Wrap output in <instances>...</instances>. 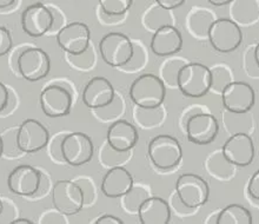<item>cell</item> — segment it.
<instances>
[{
    "label": "cell",
    "mask_w": 259,
    "mask_h": 224,
    "mask_svg": "<svg viewBox=\"0 0 259 224\" xmlns=\"http://www.w3.org/2000/svg\"><path fill=\"white\" fill-rule=\"evenodd\" d=\"M72 95L60 85H50L40 93V106L50 118L65 117L71 112Z\"/></svg>",
    "instance_id": "17"
},
{
    "label": "cell",
    "mask_w": 259,
    "mask_h": 224,
    "mask_svg": "<svg viewBox=\"0 0 259 224\" xmlns=\"http://www.w3.org/2000/svg\"><path fill=\"white\" fill-rule=\"evenodd\" d=\"M147 154L154 167L160 170L177 167L183 158L181 143L171 135H158L151 139Z\"/></svg>",
    "instance_id": "3"
},
{
    "label": "cell",
    "mask_w": 259,
    "mask_h": 224,
    "mask_svg": "<svg viewBox=\"0 0 259 224\" xmlns=\"http://www.w3.org/2000/svg\"><path fill=\"white\" fill-rule=\"evenodd\" d=\"M133 177L127 169L114 167L110 169L103 177L100 189L109 198H119L132 190Z\"/></svg>",
    "instance_id": "21"
},
{
    "label": "cell",
    "mask_w": 259,
    "mask_h": 224,
    "mask_svg": "<svg viewBox=\"0 0 259 224\" xmlns=\"http://www.w3.org/2000/svg\"><path fill=\"white\" fill-rule=\"evenodd\" d=\"M17 0H0V10L7 9V7L12 6Z\"/></svg>",
    "instance_id": "31"
},
{
    "label": "cell",
    "mask_w": 259,
    "mask_h": 224,
    "mask_svg": "<svg viewBox=\"0 0 259 224\" xmlns=\"http://www.w3.org/2000/svg\"><path fill=\"white\" fill-rule=\"evenodd\" d=\"M109 145L117 153H127L138 142V131L136 126L125 119L114 122L106 133Z\"/></svg>",
    "instance_id": "20"
},
{
    "label": "cell",
    "mask_w": 259,
    "mask_h": 224,
    "mask_svg": "<svg viewBox=\"0 0 259 224\" xmlns=\"http://www.w3.org/2000/svg\"><path fill=\"white\" fill-rule=\"evenodd\" d=\"M217 224H252L253 218L249 209L240 204H230L218 214Z\"/></svg>",
    "instance_id": "23"
},
{
    "label": "cell",
    "mask_w": 259,
    "mask_h": 224,
    "mask_svg": "<svg viewBox=\"0 0 259 224\" xmlns=\"http://www.w3.org/2000/svg\"><path fill=\"white\" fill-rule=\"evenodd\" d=\"M176 83L183 95L201 98L212 89V70L200 63H188L179 68Z\"/></svg>",
    "instance_id": "2"
},
{
    "label": "cell",
    "mask_w": 259,
    "mask_h": 224,
    "mask_svg": "<svg viewBox=\"0 0 259 224\" xmlns=\"http://www.w3.org/2000/svg\"><path fill=\"white\" fill-rule=\"evenodd\" d=\"M95 154V145L91 137L82 132H72L60 142V155L64 162L71 167L88 164Z\"/></svg>",
    "instance_id": "8"
},
{
    "label": "cell",
    "mask_w": 259,
    "mask_h": 224,
    "mask_svg": "<svg viewBox=\"0 0 259 224\" xmlns=\"http://www.w3.org/2000/svg\"><path fill=\"white\" fill-rule=\"evenodd\" d=\"M102 11L107 16H121L131 9L133 0H98Z\"/></svg>",
    "instance_id": "24"
},
{
    "label": "cell",
    "mask_w": 259,
    "mask_h": 224,
    "mask_svg": "<svg viewBox=\"0 0 259 224\" xmlns=\"http://www.w3.org/2000/svg\"><path fill=\"white\" fill-rule=\"evenodd\" d=\"M175 188L179 201L189 209L206 204L210 197V188L206 180L192 172L182 173L176 180Z\"/></svg>",
    "instance_id": "5"
},
{
    "label": "cell",
    "mask_w": 259,
    "mask_h": 224,
    "mask_svg": "<svg viewBox=\"0 0 259 224\" xmlns=\"http://www.w3.org/2000/svg\"><path fill=\"white\" fill-rule=\"evenodd\" d=\"M247 193L253 200L259 201V170L253 173L247 185Z\"/></svg>",
    "instance_id": "26"
},
{
    "label": "cell",
    "mask_w": 259,
    "mask_h": 224,
    "mask_svg": "<svg viewBox=\"0 0 259 224\" xmlns=\"http://www.w3.org/2000/svg\"><path fill=\"white\" fill-rule=\"evenodd\" d=\"M17 66L24 79L28 82H38L48 77L51 70V59L44 50L28 48L18 57Z\"/></svg>",
    "instance_id": "9"
},
{
    "label": "cell",
    "mask_w": 259,
    "mask_h": 224,
    "mask_svg": "<svg viewBox=\"0 0 259 224\" xmlns=\"http://www.w3.org/2000/svg\"><path fill=\"white\" fill-rule=\"evenodd\" d=\"M133 44L126 34L110 32L99 42V52L103 60L112 67L126 65L133 57Z\"/></svg>",
    "instance_id": "6"
},
{
    "label": "cell",
    "mask_w": 259,
    "mask_h": 224,
    "mask_svg": "<svg viewBox=\"0 0 259 224\" xmlns=\"http://www.w3.org/2000/svg\"><path fill=\"white\" fill-rule=\"evenodd\" d=\"M212 48L221 53L236 51L243 42V32L239 25L228 18L212 21L207 30Z\"/></svg>",
    "instance_id": "4"
},
{
    "label": "cell",
    "mask_w": 259,
    "mask_h": 224,
    "mask_svg": "<svg viewBox=\"0 0 259 224\" xmlns=\"http://www.w3.org/2000/svg\"><path fill=\"white\" fill-rule=\"evenodd\" d=\"M3 211H4V204H3L2 198H0V215L3 214Z\"/></svg>",
    "instance_id": "35"
},
{
    "label": "cell",
    "mask_w": 259,
    "mask_h": 224,
    "mask_svg": "<svg viewBox=\"0 0 259 224\" xmlns=\"http://www.w3.org/2000/svg\"><path fill=\"white\" fill-rule=\"evenodd\" d=\"M222 102L228 111L243 115L253 107L256 93L249 83L233 81L222 90Z\"/></svg>",
    "instance_id": "10"
},
{
    "label": "cell",
    "mask_w": 259,
    "mask_h": 224,
    "mask_svg": "<svg viewBox=\"0 0 259 224\" xmlns=\"http://www.w3.org/2000/svg\"><path fill=\"white\" fill-rule=\"evenodd\" d=\"M223 156L230 164L247 167L254 160V144L251 136L244 132L232 135L222 147Z\"/></svg>",
    "instance_id": "15"
},
{
    "label": "cell",
    "mask_w": 259,
    "mask_h": 224,
    "mask_svg": "<svg viewBox=\"0 0 259 224\" xmlns=\"http://www.w3.org/2000/svg\"><path fill=\"white\" fill-rule=\"evenodd\" d=\"M207 2L213 6H224L228 5V4H231L233 0H207Z\"/></svg>",
    "instance_id": "30"
},
{
    "label": "cell",
    "mask_w": 259,
    "mask_h": 224,
    "mask_svg": "<svg viewBox=\"0 0 259 224\" xmlns=\"http://www.w3.org/2000/svg\"><path fill=\"white\" fill-rule=\"evenodd\" d=\"M90 27L80 21H73L65 25L57 34V43L60 49L72 56H79L86 52L90 46Z\"/></svg>",
    "instance_id": "13"
},
{
    "label": "cell",
    "mask_w": 259,
    "mask_h": 224,
    "mask_svg": "<svg viewBox=\"0 0 259 224\" xmlns=\"http://www.w3.org/2000/svg\"><path fill=\"white\" fill-rule=\"evenodd\" d=\"M10 99V93L9 89L6 88L5 84H3L0 82V112H3L7 107V104H9Z\"/></svg>",
    "instance_id": "28"
},
{
    "label": "cell",
    "mask_w": 259,
    "mask_h": 224,
    "mask_svg": "<svg viewBox=\"0 0 259 224\" xmlns=\"http://www.w3.org/2000/svg\"><path fill=\"white\" fill-rule=\"evenodd\" d=\"M41 184V173L28 164H20L14 168L7 177V188L14 195L23 197L33 196Z\"/></svg>",
    "instance_id": "14"
},
{
    "label": "cell",
    "mask_w": 259,
    "mask_h": 224,
    "mask_svg": "<svg viewBox=\"0 0 259 224\" xmlns=\"http://www.w3.org/2000/svg\"><path fill=\"white\" fill-rule=\"evenodd\" d=\"M11 224H33V222L30 221L27 218H18L16 221H12Z\"/></svg>",
    "instance_id": "32"
},
{
    "label": "cell",
    "mask_w": 259,
    "mask_h": 224,
    "mask_svg": "<svg viewBox=\"0 0 259 224\" xmlns=\"http://www.w3.org/2000/svg\"><path fill=\"white\" fill-rule=\"evenodd\" d=\"M188 139L197 145H207L217 138L219 124L217 118L210 114H197L186 122Z\"/></svg>",
    "instance_id": "16"
},
{
    "label": "cell",
    "mask_w": 259,
    "mask_h": 224,
    "mask_svg": "<svg viewBox=\"0 0 259 224\" xmlns=\"http://www.w3.org/2000/svg\"><path fill=\"white\" fill-rule=\"evenodd\" d=\"M13 45L12 35L6 27L0 26V57L7 55Z\"/></svg>",
    "instance_id": "25"
},
{
    "label": "cell",
    "mask_w": 259,
    "mask_h": 224,
    "mask_svg": "<svg viewBox=\"0 0 259 224\" xmlns=\"http://www.w3.org/2000/svg\"><path fill=\"white\" fill-rule=\"evenodd\" d=\"M254 60H256V64L259 68V43L256 46V49H254Z\"/></svg>",
    "instance_id": "33"
},
{
    "label": "cell",
    "mask_w": 259,
    "mask_h": 224,
    "mask_svg": "<svg viewBox=\"0 0 259 224\" xmlns=\"http://www.w3.org/2000/svg\"><path fill=\"white\" fill-rule=\"evenodd\" d=\"M114 99V89L105 77H93L82 90V103L89 109L109 106Z\"/></svg>",
    "instance_id": "18"
},
{
    "label": "cell",
    "mask_w": 259,
    "mask_h": 224,
    "mask_svg": "<svg viewBox=\"0 0 259 224\" xmlns=\"http://www.w3.org/2000/svg\"><path fill=\"white\" fill-rule=\"evenodd\" d=\"M128 95L132 102L140 109L153 110L164 103L166 86L158 76L145 73L132 82Z\"/></svg>",
    "instance_id": "1"
},
{
    "label": "cell",
    "mask_w": 259,
    "mask_h": 224,
    "mask_svg": "<svg viewBox=\"0 0 259 224\" xmlns=\"http://www.w3.org/2000/svg\"><path fill=\"white\" fill-rule=\"evenodd\" d=\"M96 224H124V222L113 215H103L97 219Z\"/></svg>",
    "instance_id": "29"
},
{
    "label": "cell",
    "mask_w": 259,
    "mask_h": 224,
    "mask_svg": "<svg viewBox=\"0 0 259 224\" xmlns=\"http://www.w3.org/2000/svg\"><path fill=\"white\" fill-rule=\"evenodd\" d=\"M17 146L21 153L35 154L45 149L50 139L49 130L37 119L28 118L18 129Z\"/></svg>",
    "instance_id": "11"
},
{
    "label": "cell",
    "mask_w": 259,
    "mask_h": 224,
    "mask_svg": "<svg viewBox=\"0 0 259 224\" xmlns=\"http://www.w3.org/2000/svg\"><path fill=\"white\" fill-rule=\"evenodd\" d=\"M3 154H4V139L3 137L0 136V157L3 156Z\"/></svg>",
    "instance_id": "34"
},
{
    "label": "cell",
    "mask_w": 259,
    "mask_h": 224,
    "mask_svg": "<svg viewBox=\"0 0 259 224\" xmlns=\"http://www.w3.org/2000/svg\"><path fill=\"white\" fill-rule=\"evenodd\" d=\"M185 2L186 0H156L158 6L167 11L178 9V7H181Z\"/></svg>",
    "instance_id": "27"
},
{
    "label": "cell",
    "mask_w": 259,
    "mask_h": 224,
    "mask_svg": "<svg viewBox=\"0 0 259 224\" xmlns=\"http://www.w3.org/2000/svg\"><path fill=\"white\" fill-rule=\"evenodd\" d=\"M150 48L158 57H168L178 53L183 48L182 33L172 25H163L153 33Z\"/></svg>",
    "instance_id": "19"
},
{
    "label": "cell",
    "mask_w": 259,
    "mask_h": 224,
    "mask_svg": "<svg viewBox=\"0 0 259 224\" xmlns=\"http://www.w3.org/2000/svg\"><path fill=\"white\" fill-rule=\"evenodd\" d=\"M138 216L142 224H168L171 209L164 198L147 197L139 205Z\"/></svg>",
    "instance_id": "22"
},
{
    "label": "cell",
    "mask_w": 259,
    "mask_h": 224,
    "mask_svg": "<svg viewBox=\"0 0 259 224\" xmlns=\"http://www.w3.org/2000/svg\"><path fill=\"white\" fill-rule=\"evenodd\" d=\"M55 24L52 11L41 3L27 6L21 14V27L27 35L39 38L48 33Z\"/></svg>",
    "instance_id": "12"
},
{
    "label": "cell",
    "mask_w": 259,
    "mask_h": 224,
    "mask_svg": "<svg viewBox=\"0 0 259 224\" xmlns=\"http://www.w3.org/2000/svg\"><path fill=\"white\" fill-rule=\"evenodd\" d=\"M52 203L60 214L77 215L85 203V195L79 184L68 179H60L52 190Z\"/></svg>",
    "instance_id": "7"
}]
</instances>
